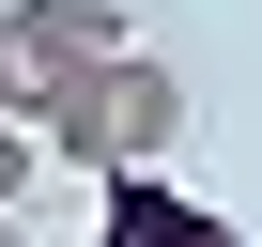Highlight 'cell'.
Wrapping results in <instances>:
<instances>
[{"label": "cell", "mask_w": 262, "mask_h": 247, "mask_svg": "<svg viewBox=\"0 0 262 247\" xmlns=\"http://www.w3.org/2000/svg\"><path fill=\"white\" fill-rule=\"evenodd\" d=\"M170 139H185V77H170V62H139V47L93 62V77L31 123V155H77V170H108V186H123V170H155Z\"/></svg>", "instance_id": "cell-1"}, {"label": "cell", "mask_w": 262, "mask_h": 247, "mask_svg": "<svg viewBox=\"0 0 262 247\" xmlns=\"http://www.w3.org/2000/svg\"><path fill=\"white\" fill-rule=\"evenodd\" d=\"M93 62H123L108 0H0V123H47Z\"/></svg>", "instance_id": "cell-2"}, {"label": "cell", "mask_w": 262, "mask_h": 247, "mask_svg": "<svg viewBox=\"0 0 262 247\" xmlns=\"http://www.w3.org/2000/svg\"><path fill=\"white\" fill-rule=\"evenodd\" d=\"M93 247H231V216H216V201H185V186H155V170H123Z\"/></svg>", "instance_id": "cell-3"}, {"label": "cell", "mask_w": 262, "mask_h": 247, "mask_svg": "<svg viewBox=\"0 0 262 247\" xmlns=\"http://www.w3.org/2000/svg\"><path fill=\"white\" fill-rule=\"evenodd\" d=\"M31 186V123H0V201H16Z\"/></svg>", "instance_id": "cell-4"}, {"label": "cell", "mask_w": 262, "mask_h": 247, "mask_svg": "<svg viewBox=\"0 0 262 247\" xmlns=\"http://www.w3.org/2000/svg\"><path fill=\"white\" fill-rule=\"evenodd\" d=\"M0 247H31V232H16V216H0Z\"/></svg>", "instance_id": "cell-5"}]
</instances>
